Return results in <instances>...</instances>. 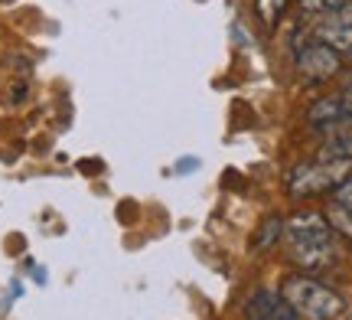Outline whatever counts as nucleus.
I'll list each match as a JSON object with an SVG mask.
<instances>
[{
    "label": "nucleus",
    "instance_id": "8",
    "mask_svg": "<svg viewBox=\"0 0 352 320\" xmlns=\"http://www.w3.org/2000/svg\"><path fill=\"white\" fill-rule=\"evenodd\" d=\"M316 157H320V160H342V164H352V131L329 138V141L320 147Z\"/></svg>",
    "mask_w": 352,
    "mask_h": 320
},
{
    "label": "nucleus",
    "instance_id": "6",
    "mask_svg": "<svg viewBox=\"0 0 352 320\" xmlns=\"http://www.w3.org/2000/svg\"><path fill=\"white\" fill-rule=\"evenodd\" d=\"M245 320H303V317L284 301L280 291L274 295V291L261 288V291H254V295L248 297V304H245Z\"/></svg>",
    "mask_w": 352,
    "mask_h": 320
},
{
    "label": "nucleus",
    "instance_id": "12",
    "mask_svg": "<svg viewBox=\"0 0 352 320\" xmlns=\"http://www.w3.org/2000/svg\"><path fill=\"white\" fill-rule=\"evenodd\" d=\"M329 203H340V206H352V173H346V177L329 190Z\"/></svg>",
    "mask_w": 352,
    "mask_h": 320
},
{
    "label": "nucleus",
    "instance_id": "1",
    "mask_svg": "<svg viewBox=\"0 0 352 320\" xmlns=\"http://www.w3.org/2000/svg\"><path fill=\"white\" fill-rule=\"evenodd\" d=\"M284 242H287L290 262L310 275L323 271L336 258V232L320 213H297L284 222Z\"/></svg>",
    "mask_w": 352,
    "mask_h": 320
},
{
    "label": "nucleus",
    "instance_id": "10",
    "mask_svg": "<svg viewBox=\"0 0 352 320\" xmlns=\"http://www.w3.org/2000/svg\"><path fill=\"white\" fill-rule=\"evenodd\" d=\"M327 222L333 226V232H340V235L352 239V206L329 203V209H327Z\"/></svg>",
    "mask_w": 352,
    "mask_h": 320
},
{
    "label": "nucleus",
    "instance_id": "2",
    "mask_svg": "<svg viewBox=\"0 0 352 320\" xmlns=\"http://www.w3.org/2000/svg\"><path fill=\"white\" fill-rule=\"evenodd\" d=\"M280 295L303 320H340L346 314V301L333 288H327L323 281H316L314 275H303V271L284 278Z\"/></svg>",
    "mask_w": 352,
    "mask_h": 320
},
{
    "label": "nucleus",
    "instance_id": "4",
    "mask_svg": "<svg viewBox=\"0 0 352 320\" xmlns=\"http://www.w3.org/2000/svg\"><path fill=\"white\" fill-rule=\"evenodd\" d=\"M297 72L310 82H329L333 76L342 72V56L323 39H310L297 46Z\"/></svg>",
    "mask_w": 352,
    "mask_h": 320
},
{
    "label": "nucleus",
    "instance_id": "11",
    "mask_svg": "<svg viewBox=\"0 0 352 320\" xmlns=\"http://www.w3.org/2000/svg\"><path fill=\"white\" fill-rule=\"evenodd\" d=\"M340 3L342 0H300V10L307 13V17H327V13H333Z\"/></svg>",
    "mask_w": 352,
    "mask_h": 320
},
{
    "label": "nucleus",
    "instance_id": "9",
    "mask_svg": "<svg viewBox=\"0 0 352 320\" xmlns=\"http://www.w3.org/2000/svg\"><path fill=\"white\" fill-rule=\"evenodd\" d=\"M290 0H254V13H258V20H261L264 30H274L277 20L284 17Z\"/></svg>",
    "mask_w": 352,
    "mask_h": 320
},
{
    "label": "nucleus",
    "instance_id": "15",
    "mask_svg": "<svg viewBox=\"0 0 352 320\" xmlns=\"http://www.w3.org/2000/svg\"><path fill=\"white\" fill-rule=\"evenodd\" d=\"M349 59H352V56H349Z\"/></svg>",
    "mask_w": 352,
    "mask_h": 320
},
{
    "label": "nucleus",
    "instance_id": "14",
    "mask_svg": "<svg viewBox=\"0 0 352 320\" xmlns=\"http://www.w3.org/2000/svg\"><path fill=\"white\" fill-rule=\"evenodd\" d=\"M342 92H346V95H352V78H349V82H346V89H342Z\"/></svg>",
    "mask_w": 352,
    "mask_h": 320
},
{
    "label": "nucleus",
    "instance_id": "3",
    "mask_svg": "<svg viewBox=\"0 0 352 320\" xmlns=\"http://www.w3.org/2000/svg\"><path fill=\"white\" fill-rule=\"evenodd\" d=\"M352 164H342V160H307V164H297L287 177V193L294 200H310V196H320V193H329L336 183H340L346 173H349Z\"/></svg>",
    "mask_w": 352,
    "mask_h": 320
},
{
    "label": "nucleus",
    "instance_id": "13",
    "mask_svg": "<svg viewBox=\"0 0 352 320\" xmlns=\"http://www.w3.org/2000/svg\"><path fill=\"white\" fill-rule=\"evenodd\" d=\"M323 23L327 26H352V0H342L336 10L323 17Z\"/></svg>",
    "mask_w": 352,
    "mask_h": 320
},
{
    "label": "nucleus",
    "instance_id": "7",
    "mask_svg": "<svg viewBox=\"0 0 352 320\" xmlns=\"http://www.w3.org/2000/svg\"><path fill=\"white\" fill-rule=\"evenodd\" d=\"M284 239V219L280 216H267L264 219V226L258 229V235H254L252 242V252H267L271 245H277Z\"/></svg>",
    "mask_w": 352,
    "mask_h": 320
},
{
    "label": "nucleus",
    "instance_id": "5",
    "mask_svg": "<svg viewBox=\"0 0 352 320\" xmlns=\"http://www.w3.org/2000/svg\"><path fill=\"white\" fill-rule=\"evenodd\" d=\"M307 125L316 131H333V128H342V125H352V95L340 92V95L316 98L307 108Z\"/></svg>",
    "mask_w": 352,
    "mask_h": 320
}]
</instances>
